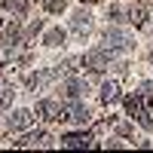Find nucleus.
<instances>
[{"label": "nucleus", "instance_id": "20e7f679", "mask_svg": "<svg viewBox=\"0 0 153 153\" xmlns=\"http://www.w3.org/2000/svg\"><path fill=\"white\" fill-rule=\"evenodd\" d=\"M61 92H65V98H83L89 92V80H83V76H68L65 86H61Z\"/></svg>", "mask_w": 153, "mask_h": 153}, {"label": "nucleus", "instance_id": "ddd939ff", "mask_svg": "<svg viewBox=\"0 0 153 153\" xmlns=\"http://www.w3.org/2000/svg\"><path fill=\"white\" fill-rule=\"evenodd\" d=\"M138 95H141V98H144V104L150 107V104H153V83H150V80H144V83H141V92H138Z\"/></svg>", "mask_w": 153, "mask_h": 153}, {"label": "nucleus", "instance_id": "0eeeda50", "mask_svg": "<svg viewBox=\"0 0 153 153\" xmlns=\"http://www.w3.org/2000/svg\"><path fill=\"white\" fill-rule=\"evenodd\" d=\"M89 28H92V12L89 9H76L71 16V31L74 34H86Z\"/></svg>", "mask_w": 153, "mask_h": 153}, {"label": "nucleus", "instance_id": "6e6552de", "mask_svg": "<svg viewBox=\"0 0 153 153\" xmlns=\"http://www.w3.org/2000/svg\"><path fill=\"white\" fill-rule=\"evenodd\" d=\"M58 144H61V147H89V144H92V138L83 135V132H71V135H61Z\"/></svg>", "mask_w": 153, "mask_h": 153}, {"label": "nucleus", "instance_id": "2eb2a0df", "mask_svg": "<svg viewBox=\"0 0 153 153\" xmlns=\"http://www.w3.org/2000/svg\"><path fill=\"white\" fill-rule=\"evenodd\" d=\"M0 28H3V19H0Z\"/></svg>", "mask_w": 153, "mask_h": 153}, {"label": "nucleus", "instance_id": "39448f33", "mask_svg": "<svg viewBox=\"0 0 153 153\" xmlns=\"http://www.w3.org/2000/svg\"><path fill=\"white\" fill-rule=\"evenodd\" d=\"M37 117H43V120H61V104L52 98H43V101H37Z\"/></svg>", "mask_w": 153, "mask_h": 153}, {"label": "nucleus", "instance_id": "f03ea898", "mask_svg": "<svg viewBox=\"0 0 153 153\" xmlns=\"http://www.w3.org/2000/svg\"><path fill=\"white\" fill-rule=\"evenodd\" d=\"M110 55H113V49H107V46H98V49H89V52L83 55V65H86L89 71H95V74H101V71H107V68H110Z\"/></svg>", "mask_w": 153, "mask_h": 153}, {"label": "nucleus", "instance_id": "f257e3e1", "mask_svg": "<svg viewBox=\"0 0 153 153\" xmlns=\"http://www.w3.org/2000/svg\"><path fill=\"white\" fill-rule=\"evenodd\" d=\"M61 120H71L76 126H86L89 123V107L83 104L80 98H65V101H61Z\"/></svg>", "mask_w": 153, "mask_h": 153}, {"label": "nucleus", "instance_id": "4468645a", "mask_svg": "<svg viewBox=\"0 0 153 153\" xmlns=\"http://www.w3.org/2000/svg\"><path fill=\"white\" fill-rule=\"evenodd\" d=\"M43 6L49 12H61V9H65V0H43Z\"/></svg>", "mask_w": 153, "mask_h": 153}, {"label": "nucleus", "instance_id": "f8f14e48", "mask_svg": "<svg viewBox=\"0 0 153 153\" xmlns=\"http://www.w3.org/2000/svg\"><path fill=\"white\" fill-rule=\"evenodd\" d=\"M0 104H3V107H9V104H12V86H9V83H3V80H0Z\"/></svg>", "mask_w": 153, "mask_h": 153}, {"label": "nucleus", "instance_id": "423d86ee", "mask_svg": "<svg viewBox=\"0 0 153 153\" xmlns=\"http://www.w3.org/2000/svg\"><path fill=\"white\" fill-rule=\"evenodd\" d=\"M34 123V113L31 110H12L9 117H6V126L12 132H22V129H28V126Z\"/></svg>", "mask_w": 153, "mask_h": 153}, {"label": "nucleus", "instance_id": "9b49d317", "mask_svg": "<svg viewBox=\"0 0 153 153\" xmlns=\"http://www.w3.org/2000/svg\"><path fill=\"white\" fill-rule=\"evenodd\" d=\"M3 9L16 12V16H25L28 12V0H3Z\"/></svg>", "mask_w": 153, "mask_h": 153}, {"label": "nucleus", "instance_id": "7ed1b4c3", "mask_svg": "<svg viewBox=\"0 0 153 153\" xmlns=\"http://www.w3.org/2000/svg\"><path fill=\"white\" fill-rule=\"evenodd\" d=\"M104 43H107V49H113V52H126V49L135 46L132 34L123 31V28H107L104 31Z\"/></svg>", "mask_w": 153, "mask_h": 153}, {"label": "nucleus", "instance_id": "1a4fd4ad", "mask_svg": "<svg viewBox=\"0 0 153 153\" xmlns=\"http://www.w3.org/2000/svg\"><path fill=\"white\" fill-rule=\"evenodd\" d=\"M43 46H49V49L65 46V31H61V28H49V31H46V37H43Z\"/></svg>", "mask_w": 153, "mask_h": 153}, {"label": "nucleus", "instance_id": "9d476101", "mask_svg": "<svg viewBox=\"0 0 153 153\" xmlns=\"http://www.w3.org/2000/svg\"><path fill=\"white\" fill-rule=\"evenodd\" d=\"M117 98H120V86L113 83V80H107L104 86H101V101L110 104V101H117Z\"/></svg>", "mask_w": 153, "mask_h": 153}]
</instances>
